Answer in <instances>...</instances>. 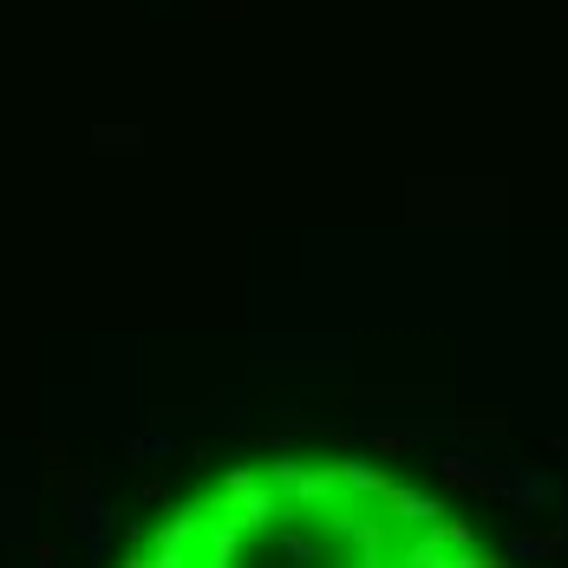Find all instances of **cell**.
<instances>
[{
  "instance_id": "obj_1",
  "label": "cell",
  "mask_w": 568,
  "mask_h": 568,
  "mask_svg": "<svg viewBox=\"0 0 568 568\" xmlns=\"http://www.w3.org/2000/svg\"><path fill=\"white\" fill-rule=\"evenodd\" d=\"M203 510L216 516V523H235L242 536H255V529L282 523V504H275V490L262 484V464H223V477L203 490Z\"/></svg>"
},
{
  "instance_id": "obj_2",
  "label": "cell",
  "mask_w": 568,
  "mask_h": 568,
  "mask_svg": "<svg viewBox=\"0 0 568 568\" xmlns=\"http://www.w3.org/2000/svg\"><path fill=\"white\" fill-rule=\"evenodd\" d=\"M379 510L393 516L398 529H432V523H438V516H445V504H438V497H432V490H418V484H386V490H379Z\"/></svg>"
},
{
  "instance_id": "obj_3",
  "label": "cell",
  "mask_w": 568,
  "mask_h": 568,
  "mask_svg": "<svg viewBox=\"0 0 568 568\" xmlns=\"http://www.w3.org/2000/svg\"><path fill=\"white\" fill-rule=\"evenodd\" d=\"M334 484H341V497H353V504H366V497L379 504V490H386L393 477H386V470H379L373 457L346 452V457H334Z\"/></svg>"
},
{
  "instance_id": "obj_4",
  "label": "cell",
  "mask_w": 568,
  "mask_h": 568,
  "mask_svg": "<svg viewBox=\"0 0 568 568\" xmlns=\"http://www.w3.org/2000/svg\"><path fill=\"white\" fill-rule=\"evenodd\" d=\"M203 529H210V510H203V497H183V504H171V516L158 523V536H151V542L196 549V542H203Z\"/></svg>"
},
{
  "instance_id": "obj_5",
  "label": "cell",
  "mask_w": 568,
  "mask_h": 568,
  "mask_svg": "<svg viewBox=\"0 0 568 568\" xmlns=\"http://www.w3.org/2000/svg\"><path fill=\"white\" fill-rule=\"evenodd\" d=\"M497 497H510L516 510H542V504H556V484L542 477V470H497V484H490Z\"/></svg>"
},
{
  "instance_id": "obj_6",
  "label": "cell",
  "mask_w": 568,
  "mask_h": 568,
  "mask_svg": "<svg viewBox=\"0 0 568 568\" xmlns=\"http://www.w3.org/2000/svg\"><path fill=\"white\" fill-rule=\"evenodd\" d=\"M438 477H445L452 490H490V484H497V470H490V464H477L470 452H445V457H438Z\"/></svg>"
},
{
  "instance_id": "obj_7",
  "label": "cell",
  "mask_w": 568,
  "mask_h": 568,
  "mask_svg": "<svg viewBox=\"0 0 568 568\" xmlns=\"http://www.w3.org/2000/svg\"><path fill=\"white\" fill-rule=\"evenodd\" d=\"M275 529H282L287 568H321V556H327V536H307L301 523H275Z\"/></svg>"
},
{
  "instance_id": "obj_8",
  "label": "cell",
  "mask_w": 568,
  "mask_h": 568,
  "mask_svg": "<svg viewBox=\"0 0 568 568\" xmlns=\"http://www.w3.org/2000/svg\"><path fill=\"white\" fill-rule=\"evenodd\" d=\"M373 445H379L386 457H405L412 445H418V432H412V425H373Z\"/></svg>"
},
{
  "instance_id": "obj_9",
  "label": "cell",
  "mask_w": 568,
  "mask_h": 568,
  "mask_svg": "<svg viewBox=\"0 0 568 568\" xmlns=\"http://www.w3.org/2000/svg\"><path fill=\"white\" fill-rule=\"evenodd\" d=\"M542 556H549V536H516L504 549V562H542Z\"/></svg>"
},
{
  "instance_id": "obj_10",
  "label": "cell",
  "mask_w": 568,
  "mask_h": 568,
  "mask_svg": "<svg viewBox=\"0 0 568 568\" xmlns=\"http://www.w3.org/2000/svg\"><path fill=\"white\" fill-rule=\"evenodd\" d=\"M438 542H445V549H470V529H464V523H438Z\"/></svg>"
},
{
  "instance_id": "obj_11",
  "label": "cell",
  "mask_w": 568,
  "mask_h": 568,
  "mask_svg": "<svg viewBox=\"0 0 568 568\" xmlns=\"http://www.w3.org/2000/svg\"><path fill=\"white\" fill-rule=\"evenodd\" d=\"M341 568H393L386 556H353V562H341Z\"/></svg>"
},
{
  "instance_id": "obj_12",
  "label": "cell",
  "mask_w": 568,
  "mask_h": 568,
  "mask_svg": "<svg viewBox=\"0 0 568 568\" xmlns=\"http://www.w3.org/2000/svg\"><path fill=\"white\" fill-rule=\"evenodd\" d=\"M196 568H235L229 556H196Z\"/></svg>"
},
{
  "instance_id": "obj_13",
  "label": "cell",
  "mask_w": 568,
  "mask_h": 568,
  "mask_svg": "<svg viewBox=\"0 0 568 568\" xmlns=\"http://www.w3.org/2000/svg\"><path fill=\"white\" fill-rule=\"evenodd\" d=\"M118 568H151V556H144V549H138V556H124V562Z\"/></svg>"
}]
</instances>
